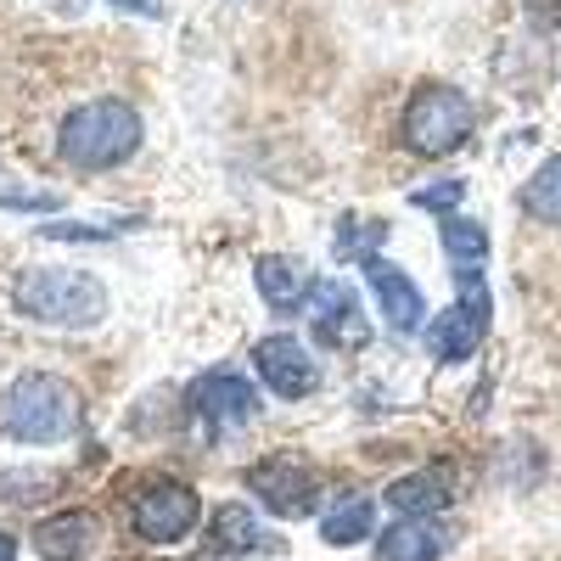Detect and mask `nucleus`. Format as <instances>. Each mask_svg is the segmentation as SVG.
<instances>
[{"label": "nucleus", "mask_w": 561, "mask_h": 561, "mask_svg": "<svg viewBox=\"0 0 561 561\" xmlns=\"http://www.w3.org/2000/svg\"><path fill=\"white\" fill-rule=\"evenodd\" d=\"M124 225H51L45 237L51 242H107V237H118Z\"/></svg>", "instance_id": "nucleus-22"}, {"label": "nucleus", "mask_w": 561, "mask_h": 561, "mask_svg": "<svg viewBox=\"0 0 561 561\" xmlns=\"http://www.w3.org/2000/svg\"><path fill=\"white\" fill-rule=\"evenodd\" d=\"M444 253L455 264V275H478L483 259H489V230L478 219H444Z\"/></svg>", "instance_id": "nucleus-18"}, {"label": "nucleus", "mask_w": 561, "mask_h": 561, "mask_svg": "<svg viewBox=\"0 0 561 561\" xmlns=\"http://www.w3.org/2000/svg\"><path fill=\"white\" fill-rule=\"evenodd\" d=\"M523 208L534 219H545V225H561V158L534 169V180L523 185Z\"/></svg>", "instance_id": "nucleus-19"}, {"label": "nucleus", "mask_w": 561, "mask_h": 561, "mask_svg": "<svg viewBox=\"0 0 561 561\" xmlns=\"http://www.w3.org/2000/svg\"><path fill=\"white\" fill-rule=\"evenodd\" d=\"M382 237H388L382 219H365V225L343 219L337 225V259H370V242H382Z\"/></svg>", "instance_id": "nucleus-20"}, {"label": "nucleus", "mask_w": 561, "mask_h": 561, "mask_svg": "<svg viewBox=\"0 0 561 561\" xmlns=\"http://www.w3.org/2000/svg\"><path fill=\"white\" fill-rule=\"evenodd\" d=\"M489 325H494V293L483 287V275H460V298L427 325V348H433V359L460 365L483 348Z\"/></svg>", "instance_id": "nucleus-5"}, {"label": "nucleus", "mask_w": 561, "mask_h": 561, "mask_svg": "<svg viewBox=\"0 0 561 561\" xmlns=\"http://www.w3.org/2000/svg\"><path fill=\"white\" fill-rule=\"evenodd\" d=\"M253 365H259V377L275 399H309L320 388V370H314V359L298 337H264Z\"/></svg>", "instance_id": "nucleus-9"}, {"label": "nucleus", "mask_w": 561, "mask_h": 561, "mask_svg": "<svg viewBox=\"0 0 561 561\" xmlns=\"http://www.w3.org/2000/svg\"><path fill=\"white\" fill-rule=\"evenodd\" d=\"M314 337L332 348H365L370 320L359 309V293H348L343 280H314Z\"/></svg>", "instance_id": "nucleus-10"}, {"label": "nucleus", "mask_w": 561, "mask_h": 561, "mask_svg": "<svg viewBox=\"0 0 561 561\" xmlns=\"http://www.w3.org/2000/svg\"><path fill=\"white\" fill-rule=\"evenodd\" d=\"M259 298L275 309V314H298L304 309V298L314 293V275H309V264L304 259H293V253H270V259H259Z\"/></svg>", "instance_id": "nucleus-13"}, {"label": "nucleus", "mask_w": 561, "mask_h": 561, "mask_svg": "<svg viewBox=\"0 0 561 561\" xmlns=\"http://www.w3.org/2000/svg\"><path fill=\"white\" fill-rule=\"evenodd\" d=\"M0 561H18V539L12 534H0Z\"/></svg>", "instance_id": "nucleus-25"}, {"label": "nucleus", "mask_w": 561, "mask_h": 561, "mask_svg": "<svg viewBox=\"0 0 561 561\" xmlns=\"http://www.w3.org/2000/svg\"><path fill=\"white\" fill-rule=\"evenodd\" d=\"M135 147H140V113L113 96L79 102L57 129V158L73 169H90V174L118 169L124 158H135Z\"/></svg>", "instance_id": "nucleus-2"}, {"label": "nucleus", "mask_w": 561, "mask_h": 561, "mask_svg": "<svg viewBox=\"0 0 561 561\" xmlns=\"http://www.w3.org/2000/svg\"><path fill=\"white\" fill-rule=\"evenodd\" d=\"M365 287H370V298H377L382 320L393 325L399 337L421 332V320H427V298H421V287H415V280H410L399 264L370 259V264H365Z\"/></svg>", "instance_id": "nucleus-11"}, {"label": "nucleus", "mask_w": 561, "mask_h": 561, "mask_svg": "<svg viewBox=\"0 0 561 561\" xmlns=\"http://www.w3.org/2000/svg\"><path fill=\"white\" fill-rule=\"evenodd\" d=\"M248 489L275 511V517H287V523L314 517V505H320V478H314V466L298 460V455L253 460V466H248Z\"/></svg>", "instance_id": "nucleus-7"}, {"label": "nucleus", "mask_w": 561, "mask_h": 561, "mask_svg": "<svg viewBox=\"0 0 561 561\" xmlns=\"http://www.w3.org/2000/svg\"><path fill=\"white\" fill-rule=\"evenodd\" d=\"M214 539H219L225 556H280V550H287V545H280V539L253 517V511L237 505V500L214 511Z\"/></svg>", "instance_id": "nucleus-16"}, {"label": "nucleus", "mask_w": 561, "mask_h": 561, "mask_svg": "<svg viewBox=\"0 0 561 561\" xmlns=\"http://www.w3.org/2000/svg\"><path fill=\"white\" fill-rule=\"evenodd\" d=\"M449 539H455V528H449L444 517H399V523L382 534L377 556H382V561H438V556L449 550Z\"/></svg>", "instance_id": "nucleus-12"}, {"label": "nucleus", "mask_w": 561, "mask_h": 561, "mask_svg": "<svg viewBox=\"0 0 561 561\" xmlns=\"http://www.w3.org/2000/svg\"><path fill=\"white\" fill-rule=\"evenodd\" d=\"M478 113L472 102L460 96L449 84H421L410 107H404V147L415 158H449L455 147H466V135H472Z\"/></svg>", "instance_id": "nucleus-4"}, {"label": "nucleus", "mask_w": 561, "mask_h": 561, "mask_svg": "<svg viewBox=\"0 0 561 561\" xmlns=\"http://www.w3.org/2000/svg\"><path fill=\"white\" fill-rule=\"evenodd\" d=\"M399 517H438V511L455 500V478L444 472V466H427V472H404L399 483H388L382 494Z\"/></svg>", "instance_id": "nucleus-15"}, {"label": "nucleus", "mask_w": 561, "mask_h": 561, "mask_svg": "<svg viewBox=\"0 0 561 561\" xmlns=\"http://www.w3.org/2000/svg\"><path fill=\"white\" fill-rule=\"evenodd\" d=\"M79 421H84L79 393L51 370H28L0 399V433L18 444H62L79 433Z\"/></svg>", "instance_id": "nucleus-3"}, {"label": "nucleus", "mask_w": 561, "mask_h": 561, "mask_svg": "<svg viewBox=\"0 0 561 561\" xmlns=\"http://www.w3.org/2000/svg\"><path fill=\"white\" fill-rule=\"evenodd\" d=\"M185 404H192V415L214 438H225V433H242L248 421L259 415V388L248 377H237V370H208V377L192 382Z\"/></svg>", "instance_id": "nucleus-8"}, {"label": "nucleus", "mask_w": 561, "mask_h": 561, "mask_svg": "<svg viewBox=\"0 0 561 561\" xmlns=\"http://www.w3.org/2000/svg\"><path fill=\"white\" fill-rule=\"evenodd\" d=\"M12 304L39 320V325H62V332H84L107 314V287L84 270H62V264H28L12 280Z\"/></svg>", "instance_id": "nucleus-1"}, {"label": "nucleus", "mask_w": 561, "mask_h": 561, "mask_svg": "<svg viewBox=\"0 0 561 561\" xmlns=\"http://www.w3.org/2000/svg\"><path fill=\"white\" fill-rule=\"evenodd\" d=\"M415 208H427V214H455V203H460V180H438V185H421V192L410 197Z\"/></svg>", "instance_id": "nucleus-21"}, {"label": "nucleus", "mask_w": 561, "mask_h": 561, "mask_svg": "<svg viewBox=\"0 0 561 561\" xmlns=\"http://www.w3.org/2000/svg\"><path fill=\"white\" fill-rule=\"evenodd\" d=\"M34 550L45 561H90L96 550V517L90 511H57L34 528Z\"/></svg>", "instance_id": "nucleus-14"}, {"label": "nucleus", "mask_w": 561, "mask_h": 561, "mask_svg": "<svg viewBox=\"0 0 561 561\" xmlns=\"http://www.w3.org/2000/svg\"><path fill=\"white\" fill-rule=\"evenodd\" d=\"M203 523V500L192 483H152L129 500V528L147 545H180Z\"/></svg>", "instance_id": "nucleus-6"}, {"label": "nucleus", "mask_w": 561, "mask_h": 561, "mask_svg": "<svg viewBox=\"0 0 561 561\" xmlns=\"http://www.w3.org/2000/svg\"><path fill=\"white\" fill-rule=\"evenodd\" d=\"M370 534H377V500H370V494H343V500L320 517V539L337 545V550H348V545H359V539H370Z\"/></svg>", "instance_id": "nucleus-17"}, {"label": "nucleus", "mask_w": 561, "mask_h": 561, "mask_svg": "<svg viewBox=\"0 0 561 561\" xmlns=\"http://www.w3.org/2000/svg\"><path fill=\"white\" fill-rule=\"evenodd\" d=\"M118 12H147V18H158V0H113Z\"/></svg>", "instance_id": "nucleus-24"}, {"label": "nucleus", "mask_w": 561, "mask_h": 561, "mask_svg": "<svg viewBox=\"0 0 561 561\" xmlns=\"http://www.w3.org/2000/svg\"><path fill=\"white\" fill-rule=\"evenodd\" d=\"M0 203L7 208H57V192H18V185H0Z\"/></svg>", "instance_id": "nucleus-23"}]
</instances>
